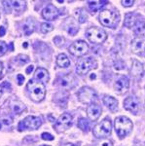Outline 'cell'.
Returning <instances> with one entry per match:
<instances>
[{"label": "cell", "instance_id": "obj_1", "mask_svg": "<svg viewBox=\"0 0 145 146\" xmlns=\"http://www.w3.org/2000/svg\"><path fill=\"white\" fill-rule=\"evenodd\" d=\"M27 90L29 91L30 98L35 102H39L44 100L46 96V87L43 83L35 82L34 79L29 80L26 85Z\"/></svg>", "mask_w": 145, "mask_h": 146}, {"label": "cell", "instance_id": "obj_2", "mask_svg": "<svg viewBox=\"0 0 145 146\" xmlns=\"http://www.w3.org/2000/svg\"><path fill=\"white\" fill-rule=\"evenodd\" d=\"M120 21V15L118 12L110 10H102L99 14V22L103 27L115 28Z\"/></svg>", "mask_w": 145, "mask_h": 146}, {"label": "cell", "instance_id": "obj_3", "mask_svg": "<svg viewBox=\"0 0 145 146\" xmlns=\"http://www.w3.org/2000/svg\"><path fill=\"white\" fill-rule=\"evenodd\" d=\"M114 127H115V131L117 135L120 136L121 138H123L125 136H127L132 131L134 125H132V122L128 117L120 116L115 119Z\"/></svg>", "mask_w": 145, "mask_h": 146}, {"label": "cell", "instance_id": "obj_4", "mask_svg": "<svg viewBox=\"0 0 145 146\" xmlns=\"http://www.w3.org/2000/svg\"><path fill=\"white\" fill-rule=\"evenodd\" d=\"M112 124L109 119H104L93 128V133L97 138H105L111 135Z\"/></svg>", "mask_w": 145, "mask_h": 146}, {"label": "cell", "instance_id": "obj_5", "mask_svg": "<svg viewBox=\"0 0 145 146\" xmlns=\"http://www.w3.org/2000/svg\"><path fill=\"white\" fill-rule=\"evenodd\" d=\"M86 36H87L89 41L95 44H100L107 39L106 32L103 29L97 27L89 28L87 31H86Z\"/></svg>", "mask_w": 145, "mask_h": 146}, {"label": "cell", "instance_id": "obj_6", "mask_svg": "<svg viewBox=\"0 0 145 146\" xmlns=\"http://www.w3.org/2000/svg\"><path fill=\"white\" fill-rule=\"evenodd\" d=\"M97 67V62L95 58L89 56L87 58H82L78 62L76 65V72L79 75H85L91 69Z\"/></svg>", "mask_w": 145, "mask_h": 146}, {"label": "cell", "instance_id": "obj_7", "mask_svg": "<svg viewBox=\"0 0 145 146\" xmlns=\"http://www.w3.org/2000/svg\"><path fill=\"white\" fill-rule=\"evenodd\" d=\"M77 96H78V100L81 102L86 103V104L89 105L93 103V101L97 100V98L95 92L93 89L89 88V87H83V88H81V90L77 94Z\"/></svg>", "mask_w": 145, "mask_h": 146}, {"label": "cell", "instance_id": "obj_8", "mask_svg": "<svg viewBox=\"0 0 145 146\" xmlns=\"http://www.w3.org/2000/svg\"><path fill=\"white\" fill-rule=\"evenodd\" d=\"M42 125V119L37 116H27L23 121L20 122L18 128L19 131H22L23 129H37Z\"/></svg>", "mask_w": 145, "mask_h": 146}, {"label": "cell", "instance_id": "obj_9", "mask_svg": "<svg viewBox=\"0 0 145 146\" xmlns=\"http://www.w3.org/2000/svg\"><path fill=\"white\" fill-rule=\"evenodd\" d=\"M72 126V116L68 113H64L58 117L55 123V129L58 133H62Z\"/></svg>", "mask_w": 145, "mask_h": 146}, {"label": "cell", "instance_id": "obj_10", "mask_svg": "<svg viewBox=\"0 0 145 146\" xmlns=\"http://www.w3.org/2000/svg\"><path fill=\"white\" fill-rule=\"evenodd\" d=\"M68 51L71 55L75 56H82L88 53L89 51V46L83 40H79L72 44L71 46L68 48Z\"/></svg>", "mask_w": 145, "mask_h": 146}, {"label": "cell", "instance_id": "obj_11", "mask_svg": "<svg viewBox=\"0 0 145 146\" xmlns=\"http://www.w3.org/2000/svg\"><path fill=\"white\" fill-rule=\"evenodd\" d=\"M42 17L47 21H55L58 17V11L53 4H50L43 9Z\"/></svg>", "mask_w": 145, "mask_h": 146}, {"label": "cell", "instance_id": "obj_12", "mask_svg": "<svg viewBox=\"0 0 145 146\" xmlns=\"http://www.w3.org/2000/svg\"><path fill=\"white\" fill-rule=\"evenodd\" d=\"M128 87H130V81L127 77H121L118 80H116L115 84H114V89H115L116 93L118 94L126 93Z\"/></svg>", "mask_w": 145, "mask_h": 146}, {"label": "cell", "instance_id": "obj_13", "mask_svg": "<svg viewBox=\"0 0 145 146\" xmlns=\"http://www.w3.org/2000/svg\"><path fill=\"white\" fill-rule=\"evenodd\" d=\"M124 108L136 114L138 111V100L134 96H130L124 100Z\"/></svg>", "mask_w": 145, "mask_h": 146}, {"label": "cell", "instance_id": "obj_14", "mask_svg": "<svg viewBox=\"0 0 145 146\" xmlns=\"http://www.w3.org/2000/svg\"><path fill=\"white\" fill-rule=\"evenodd\" d=\"M101 114V107L97 104H95V103H92L90 104L87 108V115L88 117L93 121H95V120L99 119V117Z\"/></svg>", "mask_w": 145, "mask_h": 146}, {"label": "cell", "instance_id": "obj_15", "mask_svg": "<svg viewBox=\"0 0 145 146\" xmlns=\"http://www.w3.org/2000/svg\"><path fill=\"white\" fill-rule=\"evenodd\" d=\"M34 80H37L40 83H46L49 81V73L46 69L42 67H38L35 70L34 73Z\"/></svg>", "mask_w": 145, "mask_h": 146}, {"label": "cell", "instance_id": "obj_16", "mask_svg": "<svg viewBox=\"0 0 145 146\" xmlns=\"http://www.w3.org/2000/svg\"><path fill=\"white\" fill-rule=\"evenodd\" d=\"M132 50L134 54H140L145 51V41L140 38H134L132 42Z\"/></svg>", "mask_w": 145, "mask_h": 146}, {"label": "cell", "instance_id": "obj_17", "mask_svg": "<svg viewBox=\"0 0 145 146\" xmlns=\"http://www.w3.org/2000/svg\"><path fill=\"white\" fill-rule=\"evenodd\" d=\"M103 103L109 108V110L111 111H115L118 108V101L115 98L110 96H105L103 98Z\"/></svg>", "mask_w": 145, "mask_h": 146}, {"label": "cell", "instance_id": "obj_18", "mask_svg": "<svg viewBox=\"0 0 145 146\" xmlns=\"http://www.w3.org/2000/svg\"><path fill=\"white\" fill-rule=\"evenodd\" d=\"M23 31H24V34L28 36V35L31 34L35 29L34 22L31 20V19H27V20L25 21V23H23Z\"/></svg>", "mask_w": 145, "mask_h": 146}, {"label": "cell", "instance_id": "obj_19", "mask_svg": "<svg viewBox=\"0 0 145 146\" xmlns=\"http://www.w3.org/2000/svg\"><path fill=\"white\" fill-rule=\"evenodd\" d=\"M130 72H132V74L134 76H139V75H141L143 73V66L137 60H134L132 68H130Z\"/></svg>", "mask_w": 145, "mask_h": 146}, {"label": "cell", "instance_id": "obj_20", "mask_svg": "<svg viewBox=\"0 0 145 146\" xmlns=\"http://www.w3.org/2000/svg\"><path fill=\"white\" fill-rule=\"evenodd\" d=\"M57 64H58V66H60V67L66 68L70 65V60H69V58H67L66 55L60 54L57 58Z\"/></svg>", "mask_w": 145, "mask_h": 146}, {"label": "cell", "instance_id": "obj_21", "mask_svg": "<svg viewBox=\"0 0 145 146\" xmlns=\"http://www.w3.org/2000/svg\"><path fill=\"white\" fill-rule=\"evenodd\" d=\"M108 3L107 1H88V5H89V8L92 10L93 13L95 11L99 10L100 8H102L104 5Z\"/></svg>", "mask_w": 145, "mask_h": 146}, {"label": "cell", "instance_id": "obj_22", "mask_svg": "<svg viewBox=\"0 0 145 146\" xmlns=\"http://www.w3.org/2000/svg\"><path fill=\"white\" fill-rule=\"evenodd\" d=\"M136 23V20H135V16L134 14H127L126 15V19H125V23L124 25H126L128 28H132Z\"/></svg>", "mask_w": 145, "mask_h": 146}, {"label": "cell", "instance_id": "obj_23", "mask_svg": "<svg viewBox=\"0 0 145 146\" xmlns=\"http://www.w3.org/2000/svg\"><path fill=\"white\" fill-rule=\"evenodd\" d=\"M77 125H78V127L80 128L83 131H89V129H90V123H89V121L87 119L85 118H81L79 119L78 123H77Z\"/></svg>", "mask_w": 145, "mask_h": 146}, {"label": "cell", "instance_id": "obj_24", "mask_svg": "<svg viewBox=\"0 0 145 146\" xmlns=\"http://www.w3.org/2000/svg\"><path fill=\"white\" fill-rule=\"evenodd\" d=\"M12 5L17 12H22L25 8V1H13Z\"/></svg>", "mask_w": 145, "mask_h": 146}, {"label": "cell", "instance_id": "obj_25", "mask_svg": "<svg viewBox=\"0 0 145 146\" xmlns=\"http://www.w3.org/2000/svg\"><path fill=\"white\" fill-rule=\"evenodd\" d=\"M54 29V27L51 23H41V27H40V30L42 33L46 34V33H49L51 32L52 30Z\"/></svg>", "mask_w": 145, "mask_h": 146}, {"label": "cell", "instance_id": "obj_26", "mask_svg": "<svg viewBox=\"0 0 145 146\" xmlns=\"http://www.w3.org/2000/svg\"><path fill=\"white\" fill-rule=\"evenodd\" d=\"M12 108H13V112L15 113V114H21L23 110L24 109V105L21 102H17V104L15 103Z\"/></svg>", "mask_w": 145, "mask_h": 146}, {"label": "cell", "instance_id": "obj_27", "mask_svg": "<svg viewBox=\"0 0 145 146\" xmlns=\"http://www.w3.org/2000/svg\"><path fill=\"white\" fill-rule=\"evenodd\" d=\"M54 42H55V44L58 47H60V46H62L64 44L65 39L62 36H56L55 38H54Z\"/></svg>", "mask_w": 145, "mask_h": 146}, {"label": "cell", "instance_id": "obj_28", "mask_svg": "<svg viewBox=\"0 0 145 146\" xmlns=\"http://www.w3.org/2000/svg\"><path fill=\"white\" fill-rule=\"evenodd\" d=\"M144 28H145V23L144 22H142L141 23H138L136 25V29H135V32H136V33H142V32H143V30H144Z\"/></svg>", "mask_w": 145, "mask_h": 146}, {"label": "cell", "instance_id": "obj_29", "mask_svg": "<svg viewBox=\"0 0 145 146\" xmlns=\"http://www.w3.org/2000/svg\"><path fill=\"white\" fill-rule=\"evenodd\" d=\"M0 122H1V123H3L4 125H11L13 121H12L11 117L3 116V117H1V118H0Z\"/></svg>", "mask_w": 145, "mask_h": 146}, {"label": "cell", "instance_id": "obj_30", "mask_svg": "<svg viewBox=\"0 0 145 146\" xmlns=\"http://www.w3.org/2000/svg\"><path fill=\"white\" fill-rule=\"evenodd\" d=\"M41 137L43 140H47V141H52L54 140V136L51 135V133H43L41 135Z\"/></svg>", "mask_w": 145, "mask_h": 146}, {"label": "cell", "instance_id": "obj_31", "mask_svg": "<svg viewBox=\"0 0 145 146\" xmlns=\"http://www.w3.org/2000/svg\"><path fill=\"white\" fill-rule=\"evenodd\" d=\"M7 49H8V47L4 42H0V56H3L4 54L7 52Z\"/></svg>", "mask_w": 145, "mask_h": 146}, {"label": "cell", "instance_id": "obj_32", "mask_svg": "<svg viewBox=\"0 0 145 146\" xmlns=\"http://www.w3.org/2000/svg\"><path fill=\"white\" fill-rule=\"evenodd\" d=\"M121 3H122V5L124 7H132L134 4V0H130V1H127V0H122V1H121Z\"/></svg>", "mask_w": 145, "mask_h": 146}, {"label": "cell", "instance_id": "obj_33", "mask_svg": "<svg viewBox=\"0 0 145 146\" xmlns=\"http://www.w3.org/2000/svg\"><path fill=\"white\" fill-rule=\"evenodd\" d=\"M99 146H113V143L109 139H103L99 143Z\"/></svg>", "mask_w": 145, "mask_h": 146}, {"label": "cell", "instance_id": "obj_34", "mask_svg": "<svg viewBox=\"0 0 145 146\" xmlns=\"http://www.w3.org/2000/svg\"><path fill=\"white\" fill-rule=\"evenodd\" d=\"M17 79H18V83H19V85H23V81H24V77H23L22 74H18Z\"/></svg>", "mask_w": 145, "mask_h": 146}, {"label": "cell", "instance_id": "obj_35", "mask_svg": "<svg viewBox=\"0 0 145 146\" xmlns=\"http://www.w3.org/2000/svg\"><path fill=\"white\" fill-rule=\"evenodd\" d=\"M77 31H78V28H76V27H72V28H69L68 29V32L71 35H75Z\"/></svg>", "mask_w": 145, "mask_h": 146}, {"label": "cell", "instance_id": "obj_36", "mask_svg": "<svg viewBox=\"0 0 145 146\" xmlns=\"http://www.w3.org/2000/svg\"><path fill=\"white\" fill-rule=\"evenodd\" d=\"M6 33V29L4 27H0V37H3Z\"/></svg>", "mask_w": 145, "mask_h": 146}, {"label": "cell", "instance_id": "obj_37", "mask_svg": "<svg viewBox=\"0 0 145 146\" xmlns=\"http://www.w3.org/2000/svg\"><path fill=\"white\" fill-rule=\"evenodd\" d=\"M33 68H34L33 65H30V66L27 67V68H26V70H25V72H26V74H29V73L31 72L32 70H33Z\"/></svg>", "mask_w": 145, "mask_h": 146}, {"label": "cell", "instance_id": "obj_38", "mask_svg": "<svg viewBox=\"0 0 145 146\" xmlns=\"http://www.w3.org/2000/svg\"><path fill=\"white\" fill-rule=\"evenodd\" d=\"M2 69H3V64H2V62H0V76H1Z\"/></svg>", "mask_w": 145, "mask_h": 146}, {"label": "cell", "instance_id": "obj_39", "mask_svg": "<svg viewBox=\"0 0 145 146\" xmlns=\"http://www.w3.org/2000/svg\"><path fill=\"white\" fill-rule=\"evenodd\" d=\"M64 146H77L75 144H72V143H66V144H64Z\"/></svg>", "mask_w": 145, "mask_h": 146}, {"label": "cell", "instance_id": "obj_40", "mask_svg": "<svg viewBox=\"0 0 145 146\" xmlns=\"http://www.w3.org/2000/svg\"><path fill=\"white\" fill-rule=\"evenodd\" d=\"M2 96V87L0 86V96Z\"/></svg>", "mask_w": 145, "mask_h": 146}, {"label": "cell", "instance_id": "obj_41", "mask_svg": "<svg viewBox=\"0 0 145 146\" xmlns=\"http://www.w3.org/2000/svg\"><path fill=\"white\" fill-rule=\"evenodd\" d=\"M0 129H1V125H0Z\"/></svg>", "mask_w": 145, "mask_h": 146}, {"label": "cell", "instance_id": "obj_42", "mask_svg": "<svg viewBox=\"0 0 145 146\" xmlns=\"http://www.w3.org/2000/svg\"><path fill=\"white\" fill-rule=\"evenodd\" d=\"M43 146H47V145H43Z\"/></svg>", "mask_w": 145, "mask_h": 146}]
</instances>
